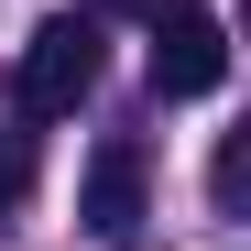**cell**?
<instances>
[{
	"label": "cell",
	"instance_id": "obj_1",
	"mask_svg": "<svg viewBox=\"0 0 251 251\" xmlns=\"http://www.w3.org/2000/svg\"><path fill=\"white\" fill-rule=\"evenodd\" d=\"M88 88H99V22L88 11H44L33 44H22V109L33 120H66Z\"/></svg>",
	"mask_w": 251,
	"mask_h": 251
},
{
	"label": "cell",
	"instance_id": "obj_6",
	"mask_svg": "<svg viewBox=\"0 0 251 251\" xmlns=\"http://www.w3.org/2000/svg\"><path fill=\"white\" fill-rule=\"evenodd\" d=\"M76 11H88V22H109V11H131V22H153L164 0H76Z\"/></svg>",
	"mask_w": 251,
	"mask_h": 251
},
{
	"label": "cell",
	"instance_id": "obj_5",
	"mask_svg": "<svg viewBox=\"0 0 251 251\" xmlns=\"http://www.w3.org/2000/svg\"><path fill=\"white\" fill-rule=\"evenodd\" d=\"M207 186H219V219H240V197H251V142L240 131L219 142V175H207Z\"/></svg>",
	"mask_w": 251,
	"mask_h": 251
},
{
	"label": "cell",
	"instance_id": "obj_3",
	"mask_svg": "<svg viewBox=\"0 0 251 251\" xmlns=\"http://www.w3.org/2000/svg\"><path fill=\"white\" fill-rule=\"evenodd\" d=\"M76 219H88V240H109V251H131V240H142V219H153V186H142V142H99V153H88Z\"/></svg>",
	"mask_w": 251,
	"mask_h": 251
},
{
	"label": "cell",
	"instance_id": "obj_2",
	"mask_svg": "<svg viewBox=\"0 0 251 251\" xmlns=\"http://www.w3.org/2000/svg\"><path fill=\"white\" fill-rule=\"evenodd\" d=\"M229 76V22L207 0H164L153 11V99H207Z\"/></svg>",
	"mask_w": 251,
	"mask_h": 251
},
{
	"label": "cell",
	"instance_id": "obj_4",
	"mask_svg": "<svg viewBox=\"0 0 251 251\" xmlns=\"http://www.w3.org/2000/svg\"><path fill=\"white\" fill-rule=\"evenodd\" d=\"M22 197H33V109L0 99V207H22Z\"/></svg>",
	"mask_w": 251,
	"mask_h": 251
}]
</instances>
